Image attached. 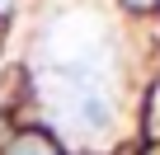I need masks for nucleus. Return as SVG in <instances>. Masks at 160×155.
I'll return each instance as SVG.
<instances>
[{
    "label": "nucleus",
    "instance_id": "f257e3e1",
    "mask_svg": "<svg viewBox=\"0 0 160 155\" xmlns=\"http://www.w3.org/2000/svg\"><path fill=\"white\" fill-rule=\"evenodd\" d=\"M10 155H57V146H52L47 136H38V132H24V136L10 146Z\"/></svg>",
    "mask_w": 160,
    "mask_h": 155
},
{
    "label": "nucleus",
    "instance_id": "f03ea898",
    "mask_svg": "<svg viewBox=\"0 0 160 155\" xmlns=\"http://www.w3.org/2000/svg\"><path fill=\"white\" fill-rule=\"evenodd\" d=\"M122 5H132V10H155L160 0H122Z\"/></svg>",
    "mask_w": 160,
    "mask_h": 155
}]
</instances>
